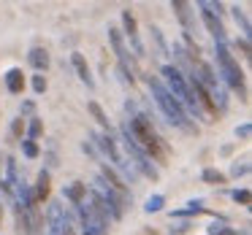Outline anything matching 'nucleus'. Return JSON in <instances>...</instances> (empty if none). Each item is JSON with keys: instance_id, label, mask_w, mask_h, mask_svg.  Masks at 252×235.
<instances>
[{"instance_id": "obj_1", "label": "nucleus", "mask_w": 252, "mask_h": 235, "mask_svg": "<svg viewBox=\"0 0 252 235\" xmlns=\"http://www.w3.org/2000/svg\"><path fill=\"white\" fill-rule=\"evenodd\" d=\"M160 73H163V78H165V84L163 87L168 89L171 95H174V100L182 105V108H190L195 116H203V111L198 108V103H195V98H192V92H190V87H187V78L182 76V71L176 65H163L160 68Z\"/></svg>"}, {"instance_id": "obj_2", "label": "nucleus", "mask_w": 252, "mask_h": 235, "mask_svg": "<svg viewBox=\"0 0 252 235\" xmlns=\"http://www.w3.org/2000/svg\"><path fill=\"white\" fill-rule=\"evenodd\" d=\"M214 57H217V71H220V76H222V81L228 84L230 89L241 92V100H244V95H247V89H244V73H241L236 57L230 54L228 44H214Z\"/></svg>"}, {"instance_id": "obj_3", "label": "nucleus", "mask_w": 252, "mask_h": 235, "mask_svg": "<svg viewBox=\"0 0 252 235\" xmlns=\"http://www.w3.org/2000/svg\"><path fill=\"white\" fill-rule=\"evenodd\" d=\"M149 89H152V95H155V103L160 105V111L165 114V119L171 122V125H176V127H187V114H185V108H182L179 103L174 100V95L168 92V89L163 87V81H160L158 76H149Z\"/></svg>"}, {"instance_id": "obj_4", "label": "nucleus", "mask_w": 252, "mask_h": 235, "mask_svg": "<svg viewBox=\"0 0 252 235\" xmlns=\"http://www.w3.org/2000/svg\"><path fill=\"white\" fill-rule=\"evenodd\" d=\"M76 213H79V224H82V235H109V219L98 216L87 200L82 206H76Z\"/></svg>"}, {"instance_id": "obj_5", "label": "nucleus", "mask_w": 252, "mask_h": 235, "mask_svg": "<svg viewBox=\"0 0 252 235\" xmlns=\"http://www.w3.org/2000/svg\"><path fill=\"white\" fill-rule=\"evenodd\" d=\"M109 41H111V46H114L117 60H120V73H122V78H125V84H133L136 76H133V62H130V54H127V49H125L122 33L117 27H109Z\"/></svg>"}, {"instance_id": "obj_6", "label": "nucleus", "mask_w": 252, "mask_h": 235, "mask_svg": "<svg viewBox=\"0 0 252 235\" xmlns=\"http://www.w3.org/2000/svg\"><path fill=\"white\" fill-rule=\"evenodd\" d=\"M68 211L60 200H46V235H63Z\"/></svg>"}, {"instance_id": "obj_7", "label": "nucleus", "mask_w": 252, "mask_h": 235, "mask_svg": "<svg viewBox=\"0 0 252 235\" xmlns=\"http://www.w3.org/2000/svg\"><path fill=\"white\" fill-rule=\"evenodd\" d=\"M0 186H3V192H6L11 200L17 197V189H19V170H17V159H14V157H6V176H3Z\"/></svg>"}, {"instance_id": "obj_8", "label": "nucleus", "mask_w": 252, "mask_h": 235, "mask_svg": "<svg viewBox=\"0 0 252 235\" xmlns=\"http://www.w3.org/2000/svg\"><path fill=\"white\" fill-rule=\"evenodd\" d=\"M171 8L176 11V17H179L182 27H185V35L190 38L192 33H195V19H192V11H190V3H185V0H174L171 3Z\"/></svg>"}, {"instance_id": "obj_9", "label": "nucleus", "mask_w": 252, "mask_h": 235, "mask_svg": "<svg viewBox=\"0 0 252 235\" xmlns=\"http://www.w3.org/2000/svg\"><path fill=\"white\" fill-rule=\"evenodd\" d=\"M201 19H203V25H206V30L212 33L214 44H228V35H225V27H222V22H220V17H214V14H209L201 8Z\"/></svg>"}, {"instance_id": "obj_10", "label": "nucleus", "mask_w": 252, "mask_h": 235, "mask_svg": "<svg viewBox=\"0 0 252 235\" xmlns=\"http://www.w3.org/2000/svg\"><path fill=\"white\" fill-rule=\"evenodd\" d=\"M71 65H73V71H76V76L82 78V84H87V89H95V78H93V73H90V65H87V60H84V54L73 52Z\"/></svg>"}, {"instance_id": "obj_11", "label": "nucleus", "mask_w": 252, "mask_h": 235, "mask_svg": "<svg viewBox=\"0 0 252 235\" xmlns=\"http://www.w3.org/2000/svg\"><path fill=\"white\" fill-rule=\"evenodd\" d=\"M122 25H125V33L133 44V52L136 54H144V46H141V38H138V25H136V17L130 11H122Z\"/></svg>"}, {"instance_id": "obj_12", "label": "nucleus", "mask_w": 252, "mask_h": 235, "mask_svg": "<svg viewBox=\"0 0 252 235\" xmlns=\"http://www.w3.org/2000/svg\"><path fill=\"white\" fill-rule=\"evenodd\" d=\"M63 197H65L73 208L82 206L84 197H87V184H84V181H71L68 186H63Z\"/></svg>"}, {"instance_id": "obj_13", "label": "nucleus", "mask_w": 252, "mask_h": 235, "mask_svg": "<svg viewBox=\"0 0 252 235\" xmlns=\"http://www.w3.org/2000/svg\"><path fill=\"white\" fill-rule=\"evenodd\" d=\"M49 189H52V176H49V170H41L38 173V181H35V189H33V195H35V203H44V200H49Z\"/></svg>"}, {"instance_id": "obj_14", "label": "nucleus", "mask_w": 252, "mask_h": 235, "mask_svg": "<svg viewBox=\"0 0 252 235\" xmlns=\"http://www.w3.org/2000/svg\"><path fill=\"white\" fill-rule=\"evenodd\" d=\"M6 89L11 95H22V89H25V73H22V68H8V73H6Z\"/></svg>"}, {"instance_id": "obj_15", "label": "nucleus", "mask_w": 252, "mask_h": 235, "mask_svg": "<svg viewBox=\"0 0 252 235\" xmlns=\"http://www.w3.org/2000/svg\"><path fill=\"white\" fill-rule=\"evenodd\" d=\"M28 62L35 68V73H44L46 68H49V52H46V49H41V46H35V49H30Z\"/></svg>"}, {"instance_id": "obj_16", "label": "nucleus", "mask_w": 252, "mask_h": 235, "mask_svg": "<svg viewBox=\"0 0 252 235\" xmlns=\"http://www.w3.org/2000/svg\"><path fill=\"white\" fill-rule=\"evenodd\" d=\"M87 111L95 116V122H98V125L103 127V132H109V130H111V127H109V116H106V111L100 108V105L95 103V100H90V103H87Z\"/></svg>"}, {"instance_id": "obj_17", "label": "nucleus", "mask_w": 252, "mask_h": 235, "mask_svg": "<svg viewBox=\"0 0 252 235\" xmlns=\"http://www.w3.org/2000/svg\"><path fill=\"white\" fill-rule=\"evenodd\" d=\"M206 208H203V200H190L185 208H176L171 216H176V219H182V216H192V213H203Z\"/></svg>"}, {"instance_id": "obj_18", "label": "nucleus", "mask_w": 252, "mask_h": 235, "mask_svg": "<svg viewBox=\"0 0 252 235\" xmlns=\"http://www.w3.org/2000/svg\"><path fill=\"white\" fill-rule=\"evenodd\" d=\"M230 11H233V19H236V25H239V27H241V33H244V41H250V35H252V25H250V19H247V14L241 11L239 6H233Z\"/></svg>"}, {"instance_id": "obj_19", "label": "nucleus", "mask_w": 252, "mask_h": 235, "mask_svg": "<svg viewBox=\"0 0 252 235\" xmlns=\"http://www.w3.org/2000/svg\"><path fill=\"white\" fill-rule=\"evenodd\" d=\"M201 179L206 181V184H225V173H222V170H217V168H206L201 173Z\"/></svg>"}, {"instance_id": "obj_20", "label": "nucleus", "mask_w": 252, "mask_h": 235, "mask_svg": "<svg viewBox=\"0 0 252 235\" xmlns=\"http://www.w3.org/2000/svg\"><path fill=\"white\" fill-rule=\"evenodd\" d=\"M163 206H165V197L163 195H152V197H147V203H144V211L158 213V211H163Z\"/></svg>"}, {"instance_id": "obj_21", "label": "nucleus", "mask_w": 252, "mask_h": 235, "mask_svg": "<svg viewBox=\"0 0 252 235\" xmlns=\"http://www.w3.org/2000/svg\"><path fill=\"white\" fill-rule=\"evenodd\" d=\"M41 132H44V125H41L38 116H30V125H28V141H38Z\"/></svg>"}, {"instance_id": "obj_22", "label": "nucleus", "mask_w": 252, "mask_h": 235, "mask_svg": "<svg viewBox=\"0 0 252 235\" xmlns=\"http://www.w3.org/2000/svg\"><path fill=\"white\" fill-rule=\"evenodd\" d=\"M250 173V159H236L233 165H230V176H233V179H239V176H247Z\"/></svg>"}, {"instance_id": "obj_23", "label": "nucleus", "mask_w": 252, "mask_h": 235, "mask_svg": "<svg viewBox=\"0 0 252 235\" xmlns=\"http://www.w3.org/2000/svg\"><path fill=\"white\" fill-rule=\"evenodd\" d=\"M22 154H25L28 159H35V157L41 154L38 143H35V141H28V138H25V141H22Z\"/></svg>"}, {"instance_id": "obj_24", "label": "nucleus", "mask_w": 252, "mask_h": 235, "mask_svg": "<svg viewBox=\"0 0 252 235\" xmlns=\"http://www.w3.org/2000/svg\"><path fill=\"white\" fill-rule=\"evenodd\" d=\"M230 197H233L239 206H250V189H233V192H230Z\"/></svg>"}, {"instance_id": "obj_25", "label": "nucleus", "mask_w": 252, "mask_h": 235, "mask_svg": "<svg viewBox=\"0 0 252 235\" xmlns=\"http://www.w3.org/2000/svg\"><path fill=\"white\" fill-rule=\"evenodd\" d=\"M33 92H35V95H44V92H46V78H44V73H35V76H33Z\"/></svg>"}, {"instance_id": "obj_26", "label": "nucleus", "mask_w": 252, "mask_h": 235, "mask_svg": "<svg viewBox=\"0 0 252 235\" xmlns=\"http://www.w3.org/2000/svg\"><path fill=\"white\" fill-rule=\"evenodd\" d=\"M250 135H252V125H250V122H244V125L236 127V138H241V141H250Z\"/></svg>"}, {"instance_id": "obj_27", "label": "nucleus", "mask_w": 252, "mask_h": 235, "mask_svg": "<svg viewBox=\"0 0 252 235\" xmlns=\"http://www.w3.org/2000/svg\"><path fill=\"white\" fill-rule=\"evenodd\" d=\"M22 132H25V119H14L11 135H14V138H22Z\"/></svg>"}, {"instance_id": "obj_28", "label": "nucleus", "mask_w": 252, "mask_h": 235, "mask_svg": "<svg viewBox=\"0 0 252 235\" xmlns=\"http://www.w3.org/2000/svg\"><path fill=\"white\" fill-rule=\"evenodd\" d=\"M33 111H35V103H33V100H25V103L19 105V114H22V116H33Z\"/></svg>"}, {"instance_id": "obj_29", "label": "nucleus", "mask_w": 252, "mask_h": 235, "mask_svg": "<svg viewBox=\"0 0 252 235\" xmlns=\"http://www.w3.org/2000/svg\"><path fill=\"white\" fill-rule=\"evenodd\" d=\"M222 227H225V222H212V224H209V235H217Z\"/></svg>"}, {"instance_id": "obj_30", "label": "nucleus", "mask_w": 252, "mask_h": 235, "mask_svg": "<svg viewBox=\"0 0 252 235\" xmlns=\"http://www.w3.org/2000/svg\"><path fill=\"white\" fill-rule=\"evenodd\" d=\"M236 46H241V52H244V54L250 57V41H244V38H241V41H236Z\"/></svg>"}, {"instance_id": "obj_31", "label": "nucleus", "mask_w": 252, "mask_h": 235, "mask_svg": "<svg viewBox=\"0 0 252 235\" xmlns=\"http://www.w3.org/2000/svg\"><path fill=\"white\" fill-rule=\"evenodd\" d=\"M217 235H239V233H236V230H233V227H228V224H225V227H222V230H220V233H217Z\"/></svg>"}, {"instance_id": "obj_32", "label": "nucleus", "mask_w": 252, "mask_h": 235, "mask_svg": "<svg viewBox=\"0 0 252 235\" xmlns=\"http://www.w3.org/2000/svg\"><path fill=\"white\" fill-rule=\"evenodd\" d=\"M187 227H190V224H179V227H176V230H171V235H179V233H187Z\"/></svg>"}, {"instance_id": "obj_33", "label": "nucleus", "mask_w": 252, "mask_h": 235, "mask_svg": "<svg viewBox=\"0 0 252 235\" xmlns=\"http://www.w3.org/2000/svg\"><path fill=\"white\" fill-rule=\"evenodd\" d=\"M0 213H3V206H0Z\"/></svg>"}]
</instances>
